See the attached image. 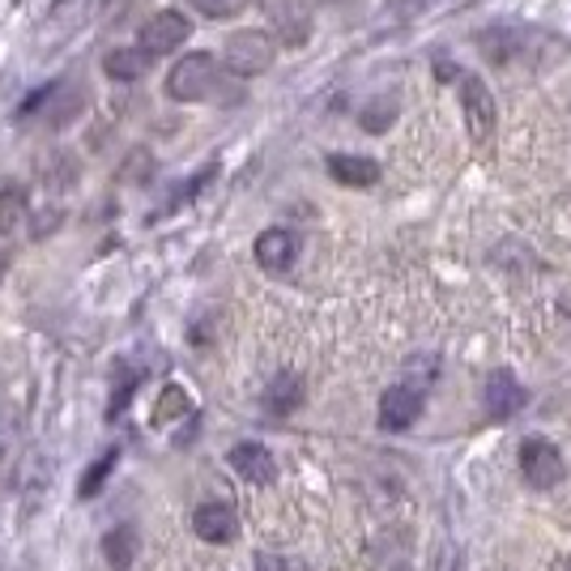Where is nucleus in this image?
Segmentation results:
<instances>
[{"label": "nucleus", "instance_id": "1", "mask_svg": "<svg viewBox=\"0 0 571 571\" xmlns=\"http://www.w3.org/2000/svg\"><path fill=\"white\" fill-rule=\"evenodd\" d=\"M214 90H218V60L205 52L184 55V60L171 69V78H166V94H171L175 103L214 99Z\"/></svg>", "mask_w": 571, "mask_h": 571}, {"label": "nucleus", "instance_id": "2", "mask_svg": "<svg viewBox=\"0 0 571 571\" xmlns=\"http://www.w3.org/2000/svg\"><path fill=\"white\" fill-rule=\"evenodd\" d=\"M273 34L265 30H235L226 43H222V64L235 73V78H256L273 64Z\"/></svg>", "mask_w": 571, "mask_h": 571}, {"label": "nucleus", "instance_id": "3", "mask_svg": "<svg viewBox=\"0 0 571 571\" xmlns=\"http://www.w3.org/2000/svg\"><path fill=\"white\" fill-rule=\"evenodd\" d=\"M520 473H524V482L533 490H554L563 482V473H568V465L559 457V448L542 436H529L520 443Z\"/></svg>", "mask_w": 571, "mask_h": 571}, {"label": "nucleus", "instance_id": "4", "mask_svg": "<svg viewBox=\"0 0 571 571\" xmlns=\"http://www.w3.org/2000/svg\"><path fill=\"white\" fill-rule=\"evenodd\" d=\"M461 111H465V129H469V136H473L478 145L490 141L494 124H499V108H494L490 85L482 82V78H473V73H465L461 78Z\"/></svg>", "mask_w": 571, "mask_h": 571}, {"label": "nucleus", "instance_id": "5", "mask_svg": "<svg viewBox=\"0 0 571 571\" xmlns=\"http://www.w3.org/2000/svg\"><path fill=\"white\" fill-rule=\"evenodd\" d=\"M192 34V22L175 9H159L145 27H141V52L145 55H166L175 48H184Z\"/></svg>", "mask_w": 571, "mask_h": 571}, {"label": "nucleus", "instance_id": "6", "mask_svg": "<svg viewBox=\"0 0 571 571\" xmlns=\"http://www.w3.org/2000/svg\"><path fill=\"white\" fill-rule=\"evenodd\" d=\"M422 406H427V397L418 384H397L380 397V427L384 431H409L422 418Z\"/></svg>", "mask_w": 571, "mask_h": 571}, {"label": "nucleus", "instance_id": "7", "mask_svg": "<svg viewBox=\"0 0 571 571\" xmlns=\"http://www.w3.org/2000/svg\"><path fill=\"white\" fill-rule=\"evenodd\" d=\"M192 533L210 545H226L235 542V533H239V517H235V508L226 499H210V503H201L192 512Z\"/></svg>", "mask_w": 571, "mask_h": 571}, {"label": "nucleus", "instance_id": "8", "mask_svg": "<svg viewBox=\"0 0 571 571\" xmlns=\"http://www.w3.org/2000/svg\"><path fill=\"white\" fill-rule=\"evenodd\" d=\"M256 265L265 273H286L299 256V239L286 231V226H273V231H261L256 235Z\"/></svg>", "mask_w": 571, "mask_h": 571}, {"label": "nucleus", "instance_id": "9", "mask_svg": "<svg viewBox=\"0 0 571 571\" xmlns=\"http://www.w3.org/2000/svg\"><path fill=\"white\" fill-rule=\"evenodd\" d=\"M226 465L244 478V482H252V487H265V482H273L277 478V465H273V452L265 448V443H235L231 452H226Z\"/></svg>", "mask_w": 571, "mask_h": 571}, {"label": "nucleus", "instance_id": "10", "mask_svg": "<svg viewBox=\"0 0 571 571\" xmlns=\"http://www.w3.org/2000/svg\"><path fill=\"white\" fill-rule=\"evenodd\" d=\"M524 388H520V380L512 376V371H490L487 380V409L490 418H499V422H508L512 414H520L524 409Z\"/></svg>", "mask_w": 571, "mask_h": 571}, {"label": "nucleus", "instance_id": "11", "mask_svg": "<svg viewBox=\"0 0 571 571\" xmlns=\"http://www.w3.org/2000/svg\"><path fill=\"white\" fill-rule=\"evenodd\" d=\"M328 175L341 188H376L380 184V163L363 154H328Z\"/></svg>", "mask_w": 571, "mask_h": 571}, {"label": "nucleus", "instance_id": "12", "mask_svg": "<svg viewBox=\"0 0 571 571\" xmlns=\"http://www.w3.org/2000/svg\"><path fill=\"white\" fill-rule=\"evenodd\" d=\"M299 401H303V380L295 371H282V376L265 388V409H269L273 418H286L290 409H299Z\"/></svg>", "mask_w": 571, "mask_h": 571}, {"label": "nucleus", "instance_id": "13", "mask_svg": "<svg viewBox=\"0 0 571 571\" xmlns=\"http://www.w3.org/2000/svg\"><path fill=\"white\" fill-rule=\"evenodd\" d=\"M150 60H154V55H145L141 48H115V52H108L103 69H108L111 82H136V78L150 69Z\"/></svg>", "mask_w": 571, "mask_h": 571}, {"label": "nucleus", "instance_id": "14", "mask_svg": "<svg viewBox=\"0 0 571 571\" xmlns=\"http://www.w3.org/2000/svg\"><path fill=\"white\" fill-rule=\"evenodd\" d=\"M103 554H108V563H111L115 571L133 568V559H136V533L129 529V524L111 529L108 538H103Z\"/></svg>", "mask_w": 571, "mask_h": 571}, {"label": "nucleus", "instance_id": "15", "mask_svg": "<svg viewBox=\"0 0 571 571\" xmlns=\"http://www.w3.org/2000/svg\"><path fill=\"white\" fill-rule=\"evenodd\" d=\"M27 218V192L18 188V184H4L0 188V235H9L13 226H22Z\"/></svg>", "mask_w": 571, "mask_h": 571}, {"label": "nucleus", "instance_id": "16", "mask_svg": "<svg viewBox=\"0 0 571 571\" xmlns=\"http://www.w3.org/2000/svg\"><path fill=\"white\" fill-rule=\"evenodd\" d=\"M392 115H397V103H392V99H380V103L363 108V115H358V124H363L367 133H384V129L392 124Z\"/></svg>", "mask_w": 571, "mask_h": 571}, {"label": "nucleus", "instance_id": "17", "mask_svg": "<svg viewBox=\"0 0 571 571\" xmlns=\"http://www.w3.org/2000/svg\"><path fill=\"white\" fill-rule=\"evenodd\" d=\"M196 13H205V18H214V22H222V18H235V13H244L247 0H188Z\"/></svg>", "mask_w": 571, "mask_h": 571}, {"label": "nucleus", "instance_id": "18", "mask_svg": "<svg viewBox=\"0 0 571 571\" xmlns=\"http://www.w3.org/2000/svg\"><path fill=\"white\" fill-rule=\"evenodd\" d=\"M111 465H115V452H103V457L94 461V469L85 473V478H82V487H78V494H82V499H90V494L99 490V482H103V478H108V473H111Z\"/></svg>", "mask_w": 571, "mask_h": 571}, {"label": "nucleus", "instance_id": "19", "mask_svg": "<svg viewBox=\"0 0 571 571\" xmlns=\"http://www.w3.org/2000/svg\"><path fill=\"white\" fill-rule=\"evenodd\" d=\"M184 409H188V397H184V388H175V384H171V388L163 392V406L154 409V422H166L171 414H184Z\"/></svg>", "mask_w": 571, "mask_h": 571}, {"label": "nucleus", "instance_id": "20", "mask_svg": "<svg viewBox=\"0 0 571 571\" xmlns=\"http://www.w3.org/2000/svg\"><path fill=\"white\" fill-rule=\"evenodd\" d=\"M256 571H290V563L277 554H256Z\"/></svg>", "mask_w": 571, "mask_h": 571}, {"label": "nucleus", "instance_id": "21", "mask_svg": "<svg viewBox=\"0 0 571 571\" xmlns=\"http://www.w3.org/2000/svg\"><path fill=\"white\" fill-rule=\"evenodd\" d=\"M9 443H13V418H9V414H0V457L9 452Z\"/></svg>", "mask_w": 571, "mask_h": 571}, {"label": "nucleus", "instance_id": "22", "mask_svg": "<svg viewBox=\"0 0 571 571\" xmlns=\"http://www.w3.org/2000/svg\"><path fill=\"white\" fill-rule=\"evenodd\" d=\"M439 571H457V554H452V550L443 554V563H439Z\"/></svg>", "mask_w": 571, "mask_h": 571}, {"label": "nucleus", "instance_id": "23", "mask_svg": "<svg viewBox=\"0 0 571 571\" xmlns=\"http://www.w3.org/2000/svg\"><path fill=\"white\" fill-rule=\"evenodd\" d=\"M563 571H571V559H568V563H563Z\"/></svg>", "mask_w": 571, "mask_h": 571}, {"label": "nucleus", "instance_id": "24", "mask_svg": "<svg viewBox=\"0 0 571 571\" xmlns=\"http://www.w3.org/2000/svg\"><path fill=\"white\" fill-rule=\"evenodd\" d=\"M0 269H4V256H0Z\"/></svg>", "mask_w": 571, "mask_h": 571}]
</instances>
